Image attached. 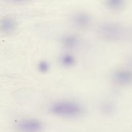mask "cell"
<instances>
[{"label":"cell","mask_w":132,"mask_h":132,"mask_svg":"<svg viewBox=\"0 0 132 132\" xmlns=\"http://www.w3.org/2000/svg\"><path fill=\"white\" fill-rule=\"evenodd\" d=\"M52 111L59 116H76L82 111L80 106L70 101H62L54 104L51 108Z\"/></svg>","instance_id":"6da1fadb"},{"label":"cell","mask_w":132,"mask_h":132,"mask_svg":"<svg viewBox=\"0 0 132 132\" xmlns=\"http://www.w3.org/2000/svg\"><path fill=\"white\" fill-rule=\"evenodd\" d=\"M18 127L23 132H38L42 129V124L38 120L27 119L20 121Z\"/></svg>","instance_id":"7a4b0ae2"},{"label":"cell","mask_w":132,"mask_h":132,"mask_svg":"<svg viewBox=\"0 0 132 132\" xmlns=\"http://www.w3.org/2000/svg\"><path fill=\"white\" fill-rule=\"evenodd\" d=\"M16 27V22L14 19L6 17L0 20V31L5 34L13 32Z\"/></svg>","instance_id":"3957f363"},{"label":"cell","mask_w":132,"mask_h":132,"mask_svg":"<svg viewBox=\"0 0 132 132\" xmlns=\"http://www.w3.org/2000/svg\"><path fill=\"white\" fill-rule=\"evenodd\" d=\"M74 59L73 57L68 54L63 55L60 58L61 63L65 67H69L72 65L74 63Z\"/></svg>","instance_id":"277c9868"},{"label":"cell","mask_w":132,"mask_h":132,"mask_svg":"<svg viewBox=\"0 0 132 132\" xmlns=\"http://www.w3.org/2000/svg\"><path fill=\"white\" fill-rule=\"evenodd\" d=\"M75 39L73 37L70 36H65L62 39V43L65 47H71L75 44Z\"/></svg>","instance_id":"5b68a950"},{"label":"cell","mask_w":132,"mask_h":132,"mask_svg":"<svg viewBox=\"0 0 132 132\" xmlns=\"http://www.w3.org/2000/svg\"><path fill=\"white\" fill-rule=\"evenodd\" d=\"M49 68H50L49 64L46 61H40L38 64V68L39 71L42 73L46 72L48 70Z\"/></svg>","instance_id":"8992f818"},{"label":"cell","mask_w":132,"mask_h":132,"mask_svg":"<svg viewBox=\"0 0 132 132\" xmlns=\"http://www.w3.org/2000/svg\"><path fill=\"white\" fill-rule=\"evenodd\" d=\"M16 1H24V0H16Z\"/></svg>","instance_id":"52a82bcc"}]
</instances>
